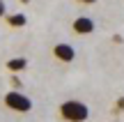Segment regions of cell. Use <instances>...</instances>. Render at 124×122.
Returning <instances> with one entry per match:
<instances>
[{"label": "cell", "mask_w": 124, "mask_h": 122, "mask_svg": "<svg viewBox=\"0 0 124 122\" xmlns=\"http://www.w3.org/2000/svg\"><path fill=\"white\" fill-rule=\"evenodd\" d=\"M60 118L67 122H85L90 118V108L78 99H67L60 104Z\"/></svg>", "instance_id": "cell-1"}, {"label": "cell", "mask_w": 124, "mask_h": 122, "mask_svg": "<svg viewBox=\"0 0 124 122\" xmlns=\"http://www.w3.org/2000/svg\"><path fill=\"white\" fill-rule=\"evenodd\" d=\"M5 106H7L9 111H16V113H28V111L32 108V99L25 95H21L18 90H12L5 95Z\"/></svg>", "instance_id": "cell-2"}, {"label": "cell", "mask_w": 124, "mask_h": 122, "mask_svg": "<svg viewBox=\"0 0 124 122\" xmlns=\"http://www.w3.org/2000/svg\"><path fill=\"white\" fill-rule=\"evenodd\" d=\"M94 21L90 16H78V18H74V23H71V30L76 32V35H92L94 32Z\"/></svg>", "instance_id": "cell-3"}, {"label": "cell", "mask_w": 124, "mask_h": 122, "mask_svg": "<svg viewBox=\"0 0 124 122\" xmlns=\"http://www.w3.org/2000/svg\"><path fill=\"white\" fill-rule=\"evenodd\" d=\"M53 55L60 62H74L76 51H74V46H69V44H55L53 46Z\"/></svg>", "instance_id": "cell-4"}, {"label": "cell", "mask_w": 124, "mask_h": 122, "mask_svg": "<svg viewBox=\"0 0 124 122\" xmlns=\"http://www.w3.org/2000/svg\"><path fill=\"white\" fill-rule=\"evenodd\" d=\"M25 67H28V60L25 58H12V60H7V69L12 74L21 72V69H25Z\"/></svg>", "instance_id": "cell-5"}, {"label": "cell", "mask_w": 124, "mask_h": 122, "mask_svg": "<svg viewBox=\"0 0 124 122\" xmlns=\"http://www.w3.org/2000/svg\"><path fill=\"white\" fill-rule=\"evenodd\" d=\"M25 21H28L25 14H21V12H18V14H9V16H7V23L12 28H23V25H25Z\"/></svg>", "instance_id": "cell-6"}, {"label": "cell", "mask_w": 124, "mask_h": 122, "mask_svg": "<svg viewBox=\"0 0 124 122\" xmlns=\"http://www.w3.org/2000/svg\"><path fill=\"white\" fill-rule=\"evenodd\" d=\"M12 85H14V90H21V78H16V76H12Z\"/></svg>", "instance_id": "cell-7"}, {"label": "cell", "mask_w": 124, "mask_h": 122, "mask_svg": "<svg viewBox=\"0 0 124 122\" xmlns=\"http://www.w3.org/2000/svg\"><path fill=\"white\" fill-rule=\"evenodd\" d=\"M115 108H117V111H124V97H120V99H117Z\"/></svg>", "instance_id": "cell-8"}, {"label": "cell", "mask_w": 124, "mask_h": 122, "mask_svg": "<svg viewBox=\"0 0 124 122\" xmlns=\"http://www.w3.org/2000/svg\"><path fill=\"white\" fill-rule=\"evenodd\" d=\"M78 2H83V5H94L97 0H78Z\"/></svg>", "instance_id": "cell-9"}, {"label": "cell", "mask_w": 124, "mask_h": 122, "mask_svg": "<svg viewBox=\"0 0 124 122\" xmlns=\"http://www.w3.org/2000/svg\"><path fill=\"white\" fill-rule=\"evenodd\" d=\"M0 16H5V2L0 0Z\"/></svg>", "instance_id": "cell-10"}, {"label": "cell", "mask_w": 124, "mask_h": 122, "mask_svg": "<svg viewBox=\"0 0 124 122\" xmlns=\"http://www.w3.org/2000/svg\"><path fill=\"white\" fill-rule=\"evenodd\" d=\"M21 2H23V5H28V2H30V0H21Z\"/></svg>", "instance_id": "cell-11"}]
</instances>
